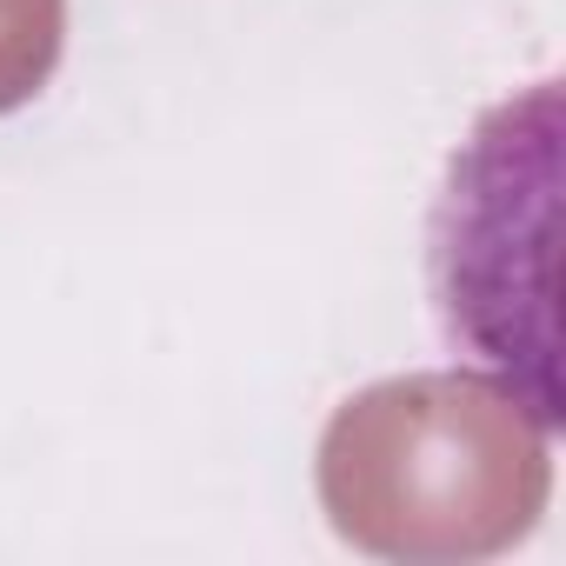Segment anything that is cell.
I'll return each instance as SVG.
<instances>
[{
  "mask_svg": "<svg viewBox=\"0 0 566 566\" xmlns=\"http://www.w3.org/2000/svg\"><path fill=\"white\" fill-rule=\"evenodd\" d=\"M321 506L374 559L467 566L520 546L553 493V427L480 374L360 387L321 433Z\"/></svg>",
  "mask_w": 566,
  "mask_h": 566,
  "instance_id": "6da1fadb",
  "label": "cell"
},
{
  "mask_svg": "<svg viewBox=\"0 0 566 566\" xmlns=\"http://www.w3.org/2000/svg\"><path fill=\"white\" fill-rule=\"evenodd\" d=\"M553 160H559V94L493 107L453 154L447 193L433 207V307L460 354L493 367L546 427L553 400Z\"/></svg>",
  "mask_w": 566,
  "mask_h": 566,
  "instance_id": "7a4b0ae2",
  "label": "cell"
},
{
  "mask_svg": "<svg viewBox=\"0 0 566 566\" xmlns=\"http://www.w3.org/2000/svg\"><path fill=\"white\" fill-rule=\"evenodd\" d=\"M61 41H67V0H0V114L28 107L54 81Z\"/></svg>",
  "mask_w": 566,
  "mask_h": 566,
  "instance_id": "3957f363",
  "label": "cell"
}]
</instances>
